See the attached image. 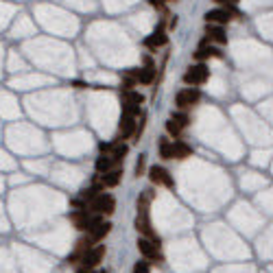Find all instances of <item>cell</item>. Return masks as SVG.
<instances>
[{
	"label": "cell",
	"instance_id": "obj_5",
	"mask_svg": "<svg viewBox=\"0 0 273 273\" xmlns=\"http://www.w3.org/2000/svg\"><path fill=\"white\" fill-rule=\"evenodd\" d=\"M138 249L140 253H142L144 258H149V260H155V262H162V253H159V243L151 241V238H138Z\"/></svg>",
	"mask_w": 273,
	"mask_h": 273
},
{
	"label": "cell",
	"instance_id": "obj_4",
	"mask_svg": "<svg viewBox=\"0 0 273 273\" xmlns=\"http://www.w3.org/2000/svg\"><path fill=\"white\" fill-rule=\"evenodd\" d=\"M201 98V92L197 90V88H183V90L177 92L175 96V105L180 107V110H186V107H192L197 105Z\"/></svg>",
	"mask_w": 273,
	"mask_h": 273
},
{
	"label": "cell",
	"instance_id": "obj_27",
	"mask_svg": "<svg viewBox=\"0 0 273 273\" xmlns=\"http://www.w3.org/2000/svg\"><path fill=\"white\" fill-rule=\"evenodd\" d=\"M112 149H114V144H112V142H101V144H98V151H101V153H107V151H112Z\"/></svg>",
	"mask_w": 273,
	"mask_h": 273
},
{
	"label": "cell",
	"instance_id": "obj_13",
	"mask_svg": "<svg viewBox=\"0 0 273 273\" xmlns=\"http://www.w3.org/2000/svg\"><path fill=\"white\" fill-rule=\"evenodd\" d=\"M134 131H136V118L134 116L122 114V118L118 122V136L125 140V138H129V136H134Z\"/></svg>",
	"mask_w": 273,
	"mask_h": 273
},
{
	"label": "cell",
	"instance_id": "obj_2",
	"mask_svg": "<svg viewBox=\"0 0 273 273\" xmlns=\"http://www.w3.org/2000/svg\"><path fill=\"white\" fill-rule=\"evenodd\" d=\"M116 210V199L112 195H107V192H101V195L96 197V199L90 204V212L94 214H114Z\"/></svg>",
	"mask_w": 273,
	"mask_h": 273
},
{
	"label": "cell",
	"instance_id": "obj_26",
	"mask_svg": "<svg viewBox=\"0 0 273 273\" xmlns=\"http://www.w3.org/2000/svg\"><path fill=\"white\" fill-rule=\"evenodd\" d=\"M134 273H149V265L147 262H136Z\"/></svg>",
	"mask_w": 273,
	"mask_h": 273
},
{
	"label": "cell",
	"instance_id": "obj_20",
	"mask_svg": "<svg viewBox=\"0 0 273 273\" xmlns=\"http://www.w3.org/2000/svg\"><path fill=\"white\" fill-rule=\"evenodd\" d=\"M127 151H129L127 144H114V149H112V159H114V164H120L122 159H125Z\"/></svg>",
	"mask_w": 273,
	"mask_h": 273
},
{
	"label": "cell",
	"instance_id": "obj_14",
	"mask_svg": "<svg viewBox=\"0 0 273 273\" xmlns=\"http://www.w3.org/2000/svg\"><path fill=\"white\" fill-rule=\"evenodd\" d=\"M88 232H90V238H92L94 243H96V241H103V238H105L107 234L112 232V223H107V221H101V223L94 225V228L88 229Z\"/></svg>",
	"mask_w": 273,
	"mask_h": 273
},
{
	"label": "cell",
	"instance_id": "obj_19",
	"mask_svg": "<svg viewBox=\"0 0 273 273\" xmlns=\"http://www.w3.org/2000/svg\"><path fill=\"white\" fill-rule=\"evenodd\" d=\"M158 149H159V158H164V159H173V142H171L168 138H159Z\"/></svg>",
	"mask_w": 273,
	"mask_h": 273
},
{
	"label": "cell",
	"instance_id": "obj_11",
	"mask_svg": "<svg viewBox=\"0 0 273 273\" xmlns=\"http://www.w3.org/2000/svg\"><path fill=\"white\" fill-rule=\"evenodd\" d=\"M195 59H197V61H205V59H223V50H221L219 46L204 44V46H199V50L195 53Z\"/></svg>",
	"mask_w": 273,
	"mask_h": 273
},
{
	"label": "cell",
	"instance_id": "obj_7",
	"mask_svg": "<svg viewBox=\"0 0 273 273\" xmlns=\"http://www.w3.org/2000/svg\"><path fill=\"white\" fill-rule=\"evenodd\" d=\"M136 229H138V232L142 234L144 238H151V241L159 243V236L153 232V228H151V219H149V212H138V216H136Z\"/></svg>",
	"mask_w": 273,
	"mask_h": 273
},
{
	"label": "cell",
	"instance_id": "obj_28",
	"mask_svg": "<svg viewBox=\"0 0 273 273\" xmlns=\"http://www.w3.org/2000/svg\"><path fill=\"white\" fill-rule=\"evenodd\" d=\"M214 2H219V4H223V7H229V4H236L238 0H214Z\"/></svg>",
	"mask_w": 273,
	"mask_h": 273
},
{
	"label": "cell",
	"instance_id": "obj_10",
	"mask_svg": "<svg viewBox=\"0 0 273 273\" xmlns=\"http://www.w3.org/2000/svg\"><path fill=\"white\" fill-rule=\"evenodd\" d=\"M205 40L223 46V44H228V33L223 31V26L221 24H208L205 26Z\"/></svg>",
	"mask_w": 273,
	"mask_h": 273
},
{
	"label": "cell",
	"instance_id": "obj_8",
	"mask_svg": "<svg viewBox=\"0 0 273 273\" xmlns=\"http://www.w3.org/2000/svg\"><path fill=\"white\" fill-rule=\"evenodd\" d=\"M149 180H151L153 183H158V186H166V188L175 186L171 173H168L164 166H151V168H149Z\"/></svg>",
	"mask_w": 273,
	"mask_h": 273
},
{
	"label": "cell",
	"instance_id": "obj_21",
	"mask_svg": "<svg viewBox=\"0 0 273 273\" xmlns=\"http://www.w3.org/2000/svg\"><path fill=\"white\" fill-rule=\"evenodd\" d=\"M122 98H125V101L122 103H134V105H142V94L140 92H136V90H127V92H122Z\"/></svg>",
	"mask_w": 273,
	"mask_h": 273
},
{
	"label": "cell",
	"instance_id": "obj_6",
	"mask_svg": "<svg viewBox=\"0 0 273 273\" xmlns=\"http://www.w3.org/2000/svg\"><path fill=\"white\" fill-rule=\"evenodd\" d=\"M103 258H105V245H94L81 256V265L86 269H94L96 265H101Z\"/></svg>",
	"mask_w": 273,
	"mask_h": 273
},
{
	"label": "cell",
	"instance_id": "obj_31",
	"mask_svg": "<svg viewBox=\"0 0 273 273\" xmlns=\"http://www.w3.org/2000/svg\"><path fill=\"white\" fill-rule=\"evenodd\" d=\"M101 273H107V271H101Z\"/></svg>",
	"mask_w": 273,
	"mask_h": 273
},
{
	"label": "cell",
	"instance_id": "obj_17",
	"mask_svg": "<svg viewBox=\"0 0 273 273\" xmlns=\"http://www.w3.org/2000/svg\"><path fill=\"white\" fill-rule=\"evenodd\" d=\"M155 79V66L151 59L144 61V68H140V83H144V86H149V83H153Z\"/></svg>",
	"mask_w": 273,
	"mask_h": 273
},
{
	"label": "cell",
	"instance_id": "obj_29",
	"mask_svg": "<svg viewBox=\"0 0 273 273\" xmlns=\"http://www.w3.org/2000/svg\"><path fill=\"white\" fill-rule=\"evenodd\" d=\"M79 273H92V269H86V267H83V269L79 271Z\"/></svg>",
	"mask_w": 273,
	"mask_h": 273
},
{
	"label": "cell",
	"instance_id": "obj_1",
	"mask_svg": "<svg viewBox=\"0 0 273 273\" xmlns=\"http://www.w3.org/2000/svg\"><path fill=\"white\" fill-rule=\"evenodd\" d=\"M210 79V70H208V66H204V64H192L190 68L183 72V83L186 86H204L205 81Z\"/></svg>",
	"mask_w": 273,
	"mask_h": 273
},
{
	"label": "cell",
	"instance_id": "obj_18",
	"mask_svg": "<svg viewBox=\"0 0 273 273\" xmlns=\"http://www.w3.org/2000/svg\"><path fill=\"white\" fill-rule=\"evenodd\" d=\"M94 166H96L98 173H107V171H112V168H114V159H112V155L103 153L101 158H96V164H94Z\"/></svg>",
	"mask_w": 273,
	"mask_h": 273
},
{
	"label": "cell",
	"instance_id": "obj_24",
	"mask_svg": "<svg viewBox=\"0 0 273 273\" xmlns=\"http://www.w3.org/2000/svg\"><path fill=\"white\" fill-rule=\"evenodd\" d=\"M144 168H147V155H140L138 162H136V175H144Z\"/></svg>",
	"mask_w": 273,
	"mask_h": 273
},
{
	"label": "cell",
	"instance_id": "obj_30",
	"mask_svg": "<svg viewBox=\"0 0 273 273\" xmlns=\"http://www.w3.org/2000/svg\"><path fill=\"white\" fill-rule=\"evenodd\" d=\"M159 2H173V0H159Z\"/></svg>",
	"mask_w": 273,
	"mask_h": 273
},
{
	"label": "cell",
	"instance_id": "obj_23",
	"mask_svg": "<svg viewBox=\"0 0 273 273\" xmlns=\"http://www.w3.org/2000/svg\"><path fill=\"white\" fill-rule=\"evenodd\" d=\"M166 131H168V134H171V136H175V138H177V136H180L183 129H182V127L177 125V122L173 120V118H168V120H166Z\"/></svg>",
	"mask_w": 273,
	"mask_h": 273
},
{
	"label": "cell",
	"instance_id": "obj_15",
	"mask_svg": "<svg viewBox=\"0 0 273 273\" xmlns=\"http://www.w3.org/2000/svg\"><path fill=\"white\" fill-rule=\"evenodd\" d=\"M120 177H122V171H120V168H112V171L103 173V177H101L103 188H114V186H118V183H120Z\"/></svg>",
	"mask_w": 273,
	"mask_h": 273
},
{
	"label": "cell",
	"instance_id": "obj_9",
	"mask_svg": "<svg viewBox=\"0 0 273 273\" xmlns=\"http://www.w3.org/2000/svg\"><path fill=\"white\" fill-rule=\"evenodd\" d=\"M70 221L74 223L77 229L86 232V229H90V225H92V214H90V210H74V212H70Z\"/></svg>",
	"mask_w": 273,
	"mask_h": 273
},
{
	"label": "cell",
	"instance_id": "obj_12",
	"mask_svg": "<svg viewBox=\"0 0 273 273\" xmlns=\"http://www.w3.org/2000/svg\"><path fill=\"white\" fill-rule=\"evenodd\" d=\"M164 44H168V35H166V31H164V26H158V29L144 40V46H149V48H159V46H164Z\"/></svg>",
	"mask_w": 273,
	"mask_h": 273
},
{
	"label": "cell",
	"instance_id": "obj_22",
	"mask_svg": "<svg viewBox=\"0 0 273 273\" xmlns=\"http://www.w3.org/2000/svg\"><path fill=\"white\" fill-rule=\"evenodd\" d=\"M122 114L127 116H138L140 114V105H134V103H122Z\"/></svg>",
	"mask_w": 273,
	"mask_h": 273
},
{
	"label": "cell",
	"instance_id": "obj_25",
	"mask_svg": "<svg viewBox=\"0 0 273 273\" xmlns=\"http://www.w3.org/2000/svg\"><path fill=\"white\" fill-rule=\"evenodd\" d=\"M171 118H173V120H175V122H177V125H180V127H182V129H186V127H188V122H190V118H188V116H186V114H173V116H171Z\"/></svg>",
	"mask_w": 273,
	"mask_h": 273
},
{
	"label": "cell",
	"instance_id": "obj_16",
	"mask_svg": "<svg viewBox=\"0 0 273 273\" xmlns=\"http://www.w3.org/2000/svg\"><path fill=\"white\" fill-rule=\"evenodd\" d=\"M190 153H192V149L183 140H175L173 142V159H186V158H190Z\"/></svg>",
	"mask_w": 273,
	"mask_h": 273
},
{
	"label": "cell",
	"instance_id": "obj_3",
	"mask_svg": "<svg viewBox=\"0 0 273 273\" xmlns=\"http://www.w3.org/2000/svg\"><path fill=\"white\" fill-rule=\"evenodd\" d=\"M232 16H234V9L232 4L229 7H216V9H210V11H205V22L208 24H228V22H232Z\"/></svg>",
	"mask_w": 273,
	"mask_h": 273
}]
</instances>
